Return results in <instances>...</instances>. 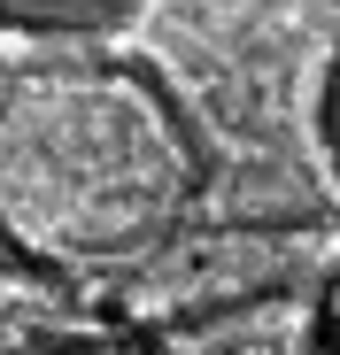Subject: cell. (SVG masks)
<instances>
[{
  "label": "cell",
  "mask_w": 340,
  "mask_h": 355,
  "mask_svg": "<svg viewBox=\"0 0 340 355\" xmlns=\"http://www.w3.org/2000/svg\"><path fill=\"white\" fill-rule=\"evenodd\" d=\"M8 16H78V8H101V0H0Z\"/></svg>",
  "instance_id": "1"
}]
</instances>
